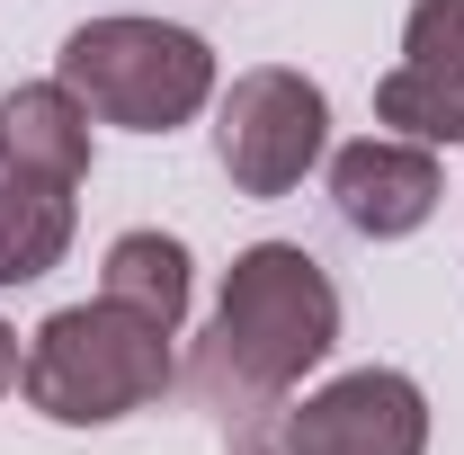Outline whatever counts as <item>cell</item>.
I'll return each instance as SVG.
<instances>
[{
  "mask_svg": "<svg viewBox=\"0 0 464 455\" xmlns=\"http://www.w3.org/2000/svg\"><path fill=\"white\" fill-rule=\"evenodd\" d=\"M420 447H429V393L402 366L331 375L286 420V455H420Z\"/></svg>",
  "mask_w": 464,
  "mask_h": 455,
  "instance_id": "cell-5",
  "label": "cell"
},
{
  "mask_svg": "<svg viewBox=\"0 0 464 455\" xmlns=\"http://www.w3.org/2000/svg\"><path fill=\"white\" fill-rule=\"evenodd\" d=\"M99 295L125 304V313H143V322H161V331H179L188 322V241H170V232H116L108 268H99Z\"/></svg>",
  "mask_w": 464,
  "mask_h": 455,
  "instance_id": "cell-9",
  "label": "cell"
},
{
  "mask_svg": "<svg viewBox=\"0 0 464 455\" xmlns=\"http://www.w3.org/2000/svg\"><path fill=\"white\" fill-rule=\"evenodd\" d=\"M375 116L411 143H464V63H393L375 81Z\"/></svg>",
  "mask_w": 464,
  "mask_h": 455,
  "instance_id": "cell-10",
  "label": "cell"
},
{
  "mask_svg": "<svg viewBox=\"0 0 464 455\" xmlns=\"http://www.w3.org/2000/svg\"><path fill=\"white\" fill-rule=\"evenodd\" d=\"M54 81L108 125L170 134L215 99V45L170 27V18H90L63 36Z\"/></svg>",
  "mask_w": 464,
  "mask_h": 455,
  "instance_id": "cell-3",
  "label": "cell"
},
{
  "mask_svg": "<svg viewBox=\"0 0 464 455\" xmlns=\"http://www.w3.org/2000/svg\"><path fill=\"white\" fill-rule=\"evenodd\" d=\"M438 197H447V179L429 161V143H411V134H366V143H348L340 161H331V206L366 241L420 232L438 215Z\"/></svg>",
  "mask_w": 464,
  "mask_h": 455,
  "instance_id": "cell-6",
  "label": "cell"
},
{
  "mask_svg": "<svg viewBox=\"0 0 464 455\" xmlns=\"http://www.w3.org/2000/svg\"><path fill=\"white\" fill-rule=\"evenodd\" d=\"M340 348V286L304 241H250L224 268L215 331L197 348V393L215 411H259L286 402L322 357Z\"/></svg>",
  "mask_w": 464,
  "mask_h": 455,
  "instance_id": "cell-1",
  "label": "cell"
},
{
  "mask_svg": "<svg viewBox=\"0 0 464 455\" xmlns=\"http://www.w3.org/2000/svg\"><path fill=\"white\" fill-rule=\"evenodd\" d=\"M18 375H27V348H18V331H9V322H0V393H9Z\"/></svg>",
  "mask_w": 464,
  "mask_h": 455,
  "instance_id": "cell-12",
  "label": "cell"
},
{
  "mask_svg": "<svg viewBox=\"0 0 464 455\" xmlns=\"http://www.w3.org/2000/svg\"><path fill=\"white\" fill-rule=\"evenodd\" d=\"M170 340L161 322H143V313H125V304H63L36 322V340H27V402L63 420V429H108V420H134L143 402H161L170 384Z\"/></svg>",
  "mask_w": 464,
  "mask_h": 455,
  "instance_id": "cell-2",
  "label": "cell"
},
{
  "mask_svg": "<svg viewBox=\"0 0 464 455\" xmlns=\"http://www.w3.org/2000/svg\"><path fill=\"white\" fill-rule=\"evenodd\" d=\"M0 170L81 188L90 179V108L63 81H18L0 99Z\"/></svg>",
  "mask_w": 464,
  "mask_h": 455,
  "instance_id": "cell-7",
  "label": "cell"
},
{
  "mask_svg": "<svg viewBox=\"0 0 464 455\" xmlns=\"http://www.w3.org/2000/svg\"><path fill=\"white\" fill-rule=\"evenodd\" d=\"M402 63H464V0H411Z\"/></svg>",
  "mask_w": 464,
  "mask_h": 455,
  "instance_id": "cell-11",
  "label": "cell"
},
{
  "mask_svg": "<svg viewBox=\"0 0 464 455\" xmlns=\"http://www.w3.org/2000/svg\"><path fill=\"white\" fill-rule=\"evenodd\" d=\"M72 250V188L0 170V286H36Z\"/></svg>",
  "mask_w": 464,
  "mask_h": 455,
  "instance_id": "cell-8",
  "label": "cell"
},
{
  "mask_svg": "<svg viewBox=\"0 0 464 455\" xmlns=\"http://www.w3.org/2000/svg\"><path fill=\"white\" fill-rule=\"evenodd\" d=\"M331 143V99L286 72V63H259L224 90V116H215V152H224V179L241 197H286L304 188V170L322 161Z\"/></svg>",
  "mask_w": 464,
  "mask_h": 455,
  "instance_id": "cell-4",
  "label": "cell"
}]
</instances>
